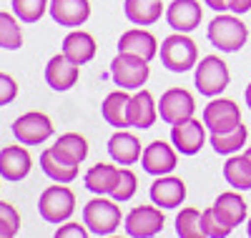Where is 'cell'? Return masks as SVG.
I'll return each instance as SVG.
<instances>
[{"label":"cell","instance_id":"38","mask_svg":"<svg viewBox=\"0 0 251 238\" xmlns=\"http://www.w3.org/2000/svg\"><path fill=\"white\" fill-rule=\"evenodd\" d=\"M228 10L236 13V15H241V13L251 10V0H228Z\"/></svg>","mask_w":251,"mask_h":238},{"label":"cell","instance_id":"7","mask_svg":"<svg viewBox=\"0 0 251 238\" xmlns=\"http://www.w3.org/2000/svg\"><path fill=\"white\" fill-rule=\"evenodd\" d=\"M203 123L211 133H228L241 125V111L234 100L216 98L203 108Z\"/></svg>","mask_w":251,"mask_h":238},{"label":"cell","instance_id":"13","mask_svg":"<svg viewBox=\"0 0 251 238\" xmlns=\"http://www.w3.org/2000/svg\"><path fill=\"white\" fill-rule=\"evenodd\" d=\"M201 18L203 13L196 0H174L166 10V20L176 33H191L194 28H199Z\"/></svg>","mask_w":251,"mask_h":238},{"label":"cell","instance_id":"12","mask_svg":"<svg viewBox=\"0 0 251 238\" xmlns=\"http://www.w3.org/2000/svg\"><path fill=\"white\" fill-rule=\"evenodd\" d=\"M141 163H143V170L151 173V176H169L176 168V150L163 141H153L143 150Z\"/></svg>","mask_w":251,"mask_h":238},{"label":"cell","instance_id":"20","mask_svg":"<svg viewBox=\"0 0 251 238\" xmlns=\"http://www.w3.org/2000/svg\"><path fill=\"white\" fill-rule=\"evenodd\" d=\"M108 153H111V158H113L116 163H121V166H133V163L143 156L138 138H136L133 133H123L121 128H118V133H113L111 141H108Z\"/></svg>","mask_w":251,"mask_h":238},{"label":"cell","instance_id":"5","mask_svg":"<svg viewBox=\"0 0 251 238\" xmlns=\"http://www.w3.org/2000/svg\"><path fill=\"white\" fill-rule=\"evenodd\" d=\"M38 211L43 215V221H48V223H60V221L71 218V213L75 211L73 190L66 188V186H48L40 193Z\"/></svg>","mask_w":251,"mask_h":238},{"label":"cell","instance_id":"27","mask_svg":"<svg viewBox=\"0 0 251 238\" xmlns=\"http://www.w3.org/2000/svg\"><path fill=\"white\" fill-rule=\"evenodd\" d=\"M118 170L116 166H106V163H98L93 166L88 173H86V188L98 193V196H103V193H111L116 181H118Z\"/></svg>","mask_w":251,"mask_h":238},{"label":"cell","instance_id":"14","mask_svg":"<svg viewBox=\"0 0 251 238\" xmlns=\"http://www.w3.org/2000/svg\"><path fill=\"white\" fill-rule=\"evenodd\" d=\"M78 68L75 63L66 55H53L46 66V80L53 91H71L73 85L78 83Z\"/></svg>","mask_w":251,"mask_h":238},{"label":"cell","instance_id":"39","mask_svg":"<svg viewBox=\"0 0 251 238\" xmlns=\"http://www.w3.org/2000/svg\"><path fill=\"white\" fill-rule=\"evenodd\" d=\"M203 3L211 8V10H216V13H221V10H228V0H203Z\"/></svg>","mask_w":251,"mask_h":238},{"label":"cell","instance_id":"36","mask_svg":"<svg viewBox=\"0 0 251 238\" xmlns=\"http://www.w3.org/2000/svg\"><path fill=\"white\" fill-rule=\"evenodd\" d=\"M15 95H18V85H15V80H13L10 75H5V73H0V105L13 103Z\"/></svg>","mask_w":251,"mask_h":238},{"label":"cell","instance_id":"31","mask_svg":"<svg viewBox=\"0 0 251 238\" xmlns=\"http://www.w3.org/2000/svg\"><path fill=\"white\" fill-rule=\"evenodd\" d=\"M176 236H181V238H203L201 213L196 208H183L176 215Z\"/></svg>","mask_w":251,"mask_h":238},{"label":"cell","instance_id":"9","mask_svg":"<svg viewBox=\"0 0 251 238\" xmlns=\"http://www.w3.org/2000/svg\"><path fill=\"white\" fill-rule=\"evenodd\" d=\"M194 111H196L194 95L188 91H183V88H171V91H166L161 95L158 113H161V120H166L169 125L194 118Z\"/></svg>","mask_w":251,"mask_h":238},{"label":"cell","instance_id":"40","mask_svg":"<svg viewBox=\"0 0 251 238\" xmlns=\"http://www.w3.org/2000/svg\"><path fill=\"white\" fill-rule=\"evenodd\" d=\"M246 105H249V108H251V83H249V85H246Z\"/></svg>","mask_w":251,"mask_h":238},{"label":"cell","instance_id":"33","mask_svg":"<svg viewBox=\"0 0 251 238\" xmlns=\"http://www.w3.org/2000/svg\"><path fill=\"white\" fill-rule=\"evenodd\" d=\"M136 186H138V181H136V176H133V170L121 168V170H118V181H116V186H113V190H111L113 201H121V203H123V201L133 198Z\"/></svg>","mask_w":251,"mask_h":238},{"label":"cell","instance_id":"8","mask_svg":"<svg viewBox=\"0 0 251 238\" xmlns=\"http://www.w3.org/2000/svg\"><path fill=\"white\" fill-rule=\"evenodd\" d=\"M13 136L23 145H38L53 136V123L46 113L30 111L13 123Z\"/></svg>","mask_w":251,"mask_h":238},{"label":"cell","instance_id":"28","mask_svg":"<svg viewBox=\"0 0 251 238\" xmlns=\"http://www.w3.org/2000/svg\"><path fill=\"white\" fill-rule=\"evenodd\" d=\"M53 150L58 156H63L66 161H71V163H80L83 158L88 156V143H86V138L78 136V133H66V136H60L55 141Z\"/></svg>","mask_w":251,"mask_h":238},{"label":"cell","instance_id":"6","mask_svg":"<svg viewBox=\"0 0 251 238\" xmlns=\"http://www.w3.org/2000/svg\"><path fill=\"white\" fill-rule=\"evenodd\" d=\"M228 68L216 55H206L196 66V88L201 95H219L228 85Z\"/></svg>","mask_w":251,"mask_h":238},{"label":"cell","instance_id":"29","mask_svg":"<svg viewBox=\"0 0 251 238\" xmlns=\"http://www.w3.org/2000/svg\"><path fill=\"white\" fill-rule=\"evenodd\" d=\"M246 125L241 123L236 131H228V133H211V145L216 153H224V156H231L236 150H241V145L246 143Z\"/></svg>","mask_w":251,"mask_h":238},{"label":"cell","instance_id":"35","mask_svg":"<svg viewBox=\"0 0 251 238\" xmlns=\"http://www.w3.org/2000/svg\"><path fill=\"white\" fill-rule=\"evenodd\" d=\"M20 228V215L18 211L5 203V201H0V238H13Z\"/></svg>","mask_w":251,"mask_h":238},{"label":"cell","instance_id":"21","mask_svg":"<svg viewBox=\"0 0 251 238\" xmlns=\"http://www.w3.org/2000/svg\"><path fill=\"white\" fill-rule=\"evenodd\" d=\"M214 213L219 215L221 223H226L228 228H236L246 218V201L234 190L221 193V196L216 198V203H214Z\"/></svg>","mask_w":251,"mask_h":238},{"label":"cell","instance_id":"30","mask_svg":"<svg viewBox=\"0 0 251 238\" xmlns=\"http://www.w3.org/2000/svg\"><path fill=\"white\" fill-rule=\"evenodd\" d=\"M20 46H23V33H20L18 20L10 13L0 10V48L18 50Z\"/></svg>","mask_w":251,"mask_h":238},{"label":"cell","instance_id":"41","mask_svg":"<svg viewBox=\"0 0 251 238\" xmlns=\"http://www.w3.org/2000/svg\"><path fill=\"white\" fill-rule=\"evenodd\" d=\"M246 231H249V236H251V218H249V223H246Z\"/></svg>","mask_w":251,"mask_h":238},{"label":"cell","instance_id":"37","mask_svg":"<svg viewBox=\"0 0 251 238\" xmlns=\"http://www.w3.org/2000/svg\"><path fill=\"white\" fill-rule=\"evenodd\" d=\"M86 226V223H83ZM80 223H66V226H60L55 231V238H86L88 228H83Z\"/></svg>","mask_w":251,"mask_h":238},{"label":"cell","instance_id":"10","mask_svg":"<svg viewBox=\"0 0 251 238\" xmlns=\"http://www.w3.org/2000/svg\"><path fill=\"white\" fill-rule=\"evenodd\" d=\"M163 223L166 218L161 208H153V206H138L126 215V231L133 238H151L163 228Z\"/></svg>","mask_w":251,"mask_h":238},{"label":"cell","instance_id":"1","mask_svg":"<svg viewBox=\"0 0 251 238\" xmlns=\"http://www.w3.org/2000/svg\"><path fill=\"white\" fill-rule=\"evenodd\" d=\"M249 38V28L241 23L236 15H216L208 25V40L211 46L224 53H236L244 48Z\"/></svg>","mask_w":251,"mask_h":238},{"label":"cell","instance_id":"22","mask_svg":"<svg viewBox=\"0 0 251 238\" xmlns=\"http://www.w3.org/2000/svg\"><path fill=\"white\" fill-rule=\"evenodd\" d=\"M118 50L123 53H136L146 60H151L156 53H158V46H156V38L149 33V30H141V28H133V30H126L118 40Z\"/></svg>","mask_w":251,"mask_h":238},{"label":"cell","instance_id":"42","mask_svg":"<svg viewBox=\"0 0 251 238\" xmlns=\"http://www.w3.org/2000/svg\"><path fill=\"white\" fill-rule=\"evenodd\" d=\"M246 156H249V158H251V148H249V150H246Z\"/></svg>","mask_w":251,"mask_h":238},{"label":"cell","instance_id":"34","mask_svg":"<svg viewBox=\"0 0 251 238\" xmlns=\"http://www.w3.org/2000/svg\"><path fill=\"white\" fill-rule=\"evenodd\" d=\"M201 228H203V236H208V238H224L234 231V228H228L226 223L219 221V215L214 213V206L201 211Z\"/></svg>","mask_w":251,"mask_h":238},{"label":"cell","instance_id":"16","mask_svg":"<svg viewBox=\"0 0 251 238\" xmlns=\"http://www.w3.org/2000/svg\"><path fill=\"white\" fill-rule=\"evenodd\" d=\"M30 173V156L25 148L8 145L0 150V176L5 181H23Z\"/></svg>","mask_w":251,"mask_h":238},{"label":"cell","instance_id":"25","mask_svg":"<svg viewBox=\"0 0 251 238\" xmlns=\"http://www.w3.org/2000/svg\"><path fill=\"white\" fill-rule=\"evenodd\" d=\"M128 100H131V95H126L123 88L111 93L100 105L103 120H106L108 125H113V128H126L128 125Z\"/></svg>","mask_w":251,"mask_h":238},{"label":"cell","instance_id":"19","mask_svg":"<svg viewBox=\"0 0 251 238\" xmlns=\"http://www.w3.org/2000/svg\"><path fill=\"white\" fill-rule=\"evenodd\" d=\"M40 168H43V173L48 178H53L55 183H71L78 176V163H71L63 156H58L53 150V145L40 153Z\"/></svg>","mask_w":251,"mask_h":238},{"label":"cell","instance_id":"23","mask_svg":"<svg viewBox=\"0 0 251 238\" xmlns=\"http://www.w3.org/2000/svg\"><path fill=\"white\" fill-rule=\"evenodd\" d=\"M63 55L71 58L75 66H83V63H88L93 55H96V40L93 35L83 33V30H73L66 35L63 40Z\"/></svg>","mask_w":251,"mask_h":238},{"label":"cell","instance_id":"11","mask_svg":"<svg viewBox=\"0 0 251 238\" xmlns=\"http://www.w3.org/2000/svg\"><path fill=\"white\" fill-rule=\"evenodd\" d=\"M203 125H206V123H201V120H196V118L174 123V128H171V141H174V145H176L178 153L194 156V153H199V150L203 148V141H206Z\"/></svg>","mask_w":251,"mask_h":238},{"label":"cell","instance_id":"18","mask_svg":"<svg viewBox=\"0 0 251 238\" xmlns=\"http://www.w3.org/2000/svg\"><path fill=\"white\" fill-rule=\"evenodd\" d=\"M156 123V103L149 91H138L128 100V125L131 128H151Z\"/></svg>","mask_w":251,"mask_h":238},{"label":"cell","instance_id":"3","mask_svg":"<svg viewBox=\"0 0 251 238\" xmlns=\"http://www.w3.org/2000/svg\"><path fill=\"white\" fill-rule=\"evenodd\" d=\"M111 78L123 91H138L149 80V60L136 53L118 50V55L111 63Z\"/></svg>","mask_w":251,"mask_h":238},{"label":"cell","instance_id":"17","mask_svg":"<svg viewBox=\"0 0 251 238\" xmlns=\"http://www.w3.org/2000/svg\"><path fill=\"white\" fill-rule=\"evenodd\" d=\"M183 198H186V186L181 178L158 176V181L151 183V201L158 208H176L183 203Z\"/></svg>","mask_w":251,"mask_h":238},{"label":"cell","instance_id":"2","mask_svg":"<svg viewBox=\"0 0 251 238\" xmlns=\"http://www.w3.org/2000/svg\"><path fill=\"white\" fill-rule=\"evenodd\" d=\"M196 43L191 38H186L183 33H174L161 43V63L163 68H169L171 73H186L196 66Z\"/></svg>","mask_w":251,"mask_h":238},{"label":"cell","instance_id":"24","mask_svg":"<svg viewBox=\"0 0 251 238\" xmlns=\"http://www.w3.org/2000/svg\"><path fill=\"white\" fill-rule=\"evenodd\" d=\"M126 18L131 20L133 25H153L161 18V0H126Z\"/></svg>","mask_w":251,"mask_h":238},{"label":"cell","instance_id":"4","mask_svg":"<svg viewBox=\"0 0 251 238\" xmlns=\"http://www.w3.org/2000/svg\"><path fill=\"white\" fill-rule=\"evenodd\" d=\"M83 223L93 236H111L121 226V208L113 201L93 198L83 206Z\"/></svg>","mask_w":251,"mask_h":238},{"label":"cell","instance_id":"32","mask_svg":"<svg viewBox=\"0 0 251 238\" xmlns=\"http://www.w3.org/2000/svg\"><path fill=\"white\" fill-rule=\"evenodd\" d=\"M46 8H50L48 0H13V13L20 23H35L43 18Z\"/></svg>","mask_w":251,"mask_h":238},{"label":"cell","instance_id":"15","mask_svg":"<svg viewBox=\"0 0 251 238\" xmlns=\"http://www.w3.org/2000/svg\"><path fill=\"white\" fill-rule=\"evenodd\" d=\"M50 15L58 25L78 28L88 20L91 3L88 0H50Z\"/></svg>","mask_w":251,"mask_h":238},{"label":"cell","instance_id":"26","mask_svg":"<svg viewBox=\"0 0 251 238\" xmlns=\"http://www.w3.org/2000/svg\"><path fill=\"white\" fill-rule=\"evenodd\" d=\"M224 178L236 190H249L251 188V158L246 153L244 156H231L224 166Z\"/></svg>","mask_w":251,"mask_h":238}]
</instances>
